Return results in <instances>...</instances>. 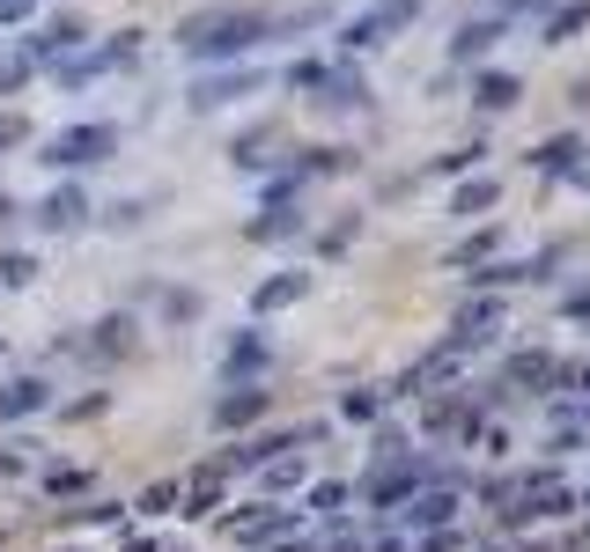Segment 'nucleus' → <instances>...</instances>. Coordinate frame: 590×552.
<instances>
[{
    "instance_id": "1",
    "label": "nucleus",
    "mask_w": 590,
    "mask_h": 552,
    "mask_svg": "<svg viewBox=\"0 0 590 552\" xmlns=\"http://www.w3.org/2000/svg\"><path fill=\"white\" fill-rule=\"evenodd\" d=\"M266 15H251V8H221V15H193V23L177 30V45L193 52V59H237L266 37Z\"/></svg>"
},
{
    "instance_id": "2",
    "label": "nucleus",
    "mask_w": 590,
    "mask_h": 552,
    "mask_svg": "<svg viewBox=\"0 0 590 552\" xmlns=\"http://www.w3.org/2000/svg\"><path fill=\"white\" fill-rule=\"evenodd\" d=\"M111 147H119V125H67V133L45 141V163L52 169H89V163H103Z\"/></svg>"
},
{
    "instance_id": "3",
    "label": "nucleus",
    "mask_w": 590,
    "mask_h": 552,
    "mask_svg": "<svg viewBox=\"0 0 590 552\" xmlns=\"http://www.w3.org/2000/svg\"><path fill=\"white\" fill-rule=\"evenodd\" d=\"M133 52H141V37H133V30H119V37H111V45H97V52L74 45L67 59H59V81H67V89H81V81H97V74L133 67Z\"/></svg>"
},
{
    "instance_id": "4",
    "label": "nucleus",
    "mask_w": 590,
    "mask_h": 552,
    "mask_svg": "<svg viewBox=\"0 0 590 552\" xmlns=\"http://www.w3.org/2000/svg\"><path fill=\"white\" fill-rule=\"evenodd\" d=\"M251 89H259V74H251V67H237V74H199V81H193V111H221V103L251 97Z\"/></svg>"
},
{
    "instance_id": "5",
    "label": "nucleus",
    "mask_w": 590,
    "mask_h": 552,
    "mask_svg": "<svg viewBox=\"0 0 590 552\" xmlns=\"http://www.w3.org/2000/svg\"><path fill=\"white\" fill-rule=\"evenodd\" d=\"M81 45V15H59V23H45L37 37H23V59L37 67V59H67V52Z\"/></svg>"
},
{
    "instance_id": "6",
    "label": "nucleus",
    "mask_w": 590,
    "mask_h": 552,
    "mask_svg": "<svg viewBox=\"0 0 590 552\" xmlns=\"http://www.w3.org/2000/svg\"><path fill=\"white\" fill-rule=\"evenodd\" d=\"M89 221V199L74 192V185H59L52 199H37V229H52V236H67V229H81Z\"/></svg>"
},
{
    "instance_id": "7",
    "label": "nucleus",
    "mask_w": 590,
    "mask_h": 552,
    "mask_svg": "<svg viewBox=\"0 0 590 552\" xmlns=\"http://www.w3.org/2000/svg\"><path fill=\"white\" fill-rule=\"evenodd\" d=\"M52 390H45V376H15V384L0 390V420H23V412H37Z\"/></svg>"
},
{
    "instance_id": "8",
    "label": "nucleus",
    "mask_w": 590,
    "mask_h": 552,
    "mask_svg": "<svg viewBox=\"0 0 590 552\" xmlns=\"http://www.w3.org/2000/svg\"><path fill=\"white\" fill-rule=\"evenodd\" d=\"M303 288H310V273H273L266 288L251 295V310H259V317H266V310H288V302H295Z\"/></svg>"
},
{
    "instance_id": "9",
    "label": "nucleus",
    "mask_w": 590,
    "mask_h": 552,
    "mask_svg": "<svg viewBox=\"0 0 590 552\" xmlns=\"http://www.w3.org/2000/svg\"><path fill=\"white\" fill-rule=\"evenodd\" d=\"M259 412H266V390H229V398H221V406H215V420H221V428H244V420H259Z\"/></svg>"
},
{
    "instance_id": "10",
    "label": "nucleus",
    "mask_w": 590,
    "mask_h": 552,
    "mask_svg": "<svg viewBox=\"0 0 590 552\" xmlns=\"http://www.w3.org/2000/svg\"><path fill=\"white\" fill-rule=\"evenodd\" d=\"M576 30H590V0H561V8H554V23H546V45H568Z\"/></svg>"
},
{
    "instance_id": "11",
    "label": "nucleus",
    "mask_w": 590,
    "mask_h": 552,
    "mask_svg": "<svg viewBox=\"0 0 590 552\" xmlns=\"http://www.w3.org/2000/svg\"><path fill=\"white\" fill-rule=\"evenodd\" d=\"M494 37H502V23H466L458 37H450V52H458V59H480V52H488Z\"/></svg>"
},
{
    "instance_id": "12",
    "label": "nucleus",
    "mask_w": 590,
    "mask_h": 552,
    "mask_svg": "<svg viewBox=\"0 0 590 552\" xmlns=\"http://www.w3.org/2000/svg\"><path fill=\"white\" fill-rule=\"evenodd\" d=\"M472 97L488 103V111H510V103H516V81H510V74H480V81H472Z\"/></svg>"
},
{
    "instance_id": "13",
    "label": "nucleus",
    "mask_w": 590,
    "mask_h": 552,
    "mask_svg": "<svg viewBox=\"0 0 590 552\" xmlns=\"http://www.w3.org/2000/svg\"><path fill=\"white\" fill-rule=\"evenodd\" d=\"M450 516H458V494H420L406 508V523H450Z\"/></svg>"
},
{
    "instance_id": "14",
    "label": "nucleus",
    "mask_w": 590,
    "mask_h": 552,
    "mask_svg": "<svg viewBox=\"0 0 590 552\" xmlns=\"http://www.w3.org/2000/svg\"><path fill=\"white\" fill-rule=\"evenodd\" d=\"M97 354H133V317H103L97 324Z\"/></svg>"
},
{
    "instance_id": "15",
    "label": "nucleus",
    "mask_w": 590,
    "mask_h": 552,
    "mask_svg": "<svg viewBox=\"0 0 590 552\" xmlns=\"http://www.w3.org/2000/svg\"><path fill=\"white\" fill-rule=\"evenodd\" d=\"M384 45V30H376V15H354V23L340 30V52H376Z\"/></svg>"
},
{
    "instance_id": "16",
    "label": "nucleus",
    "mask_w": 590,
    "mask_h": 552,
    "mask_svg": "<svg viewBox=\"0 0 590 552\" xmlns=\"http://www.w3.org/2000/svg\"><path fill=\"white\" fill-rule=\"evenodd\" d=\"M369 15H376V30L392 37V30H406V23H414V15H420V0H376Z\"/></svg>"
},
{
    "instance_id": "17",
    "label": "nucleus",
    "mask_w": 590,
    "mask_h": 552,
    "mask_svg": "<svg viewBox=\"0 0 590 552\" xmlns=\"http://www.w3.org/2000/svg\"><path fill=\"white\" fill-rule=\"evenodd\" d=\"M576 155H583V141H576V133H561V141H546L539 155H532V163H539V169H568Z\"/></svg>"
},
{
    "instance_id": "18",
    "label": "nucleus",
    "mask_w": 590,
    "mask_h": 552,
    "mask_svg": "<svg viewBox=\"0 0 590 552\" xmlns=\"http://www.w3.org/2000/svg\"><path fill=\"white\" fill-rule=\"evenodd\" d=\"M510 376H516V384H554V376H561V361H546V354H524V361L510 368Z\"/></svg>"
},
{
    "instance_id": "19",
    "label": "nucleus",
    "mask_w": 590,
    "mask_h": 552,
    "mask_svg": "<svg viewBox=\"0 0 590 552\" xmlns=\"http://www.w3.org/2000/svg\"><path fill=\"white\" fill-rule=\"evenodd\" d=\"M0 280H8V288H30V280H37V258H30V251H8V258H0Z\"/></svg>"
},
{
    "instance_id": "20",
    "label": "nucleus",
    "mask_w": 590,
    "mask_h": 552,
    "mask_svg": "<svg viewBox=\"0 0 590 552\" xmlns=\"http://www.w3.org/2000/svg\"><path fill=\"white\" fill-rule=\"evenodd\" d=\"M259 361H266V339H237V346H229V376H251Z\"/></svg>"
},
{
    "instance_id": "21",
    "label": "nucleus",
    "mask_w": 590,
    "mask_h": 552,
    "mask_svg": "<svg viewBox=\"0 0 590 552\" xmlns=\"http://www.w3.org/2000/svg\"><path fill=\"white\" fill-rule=\"evenodd\" d=\"M494 199H502V192H494L488 177H480V185H466V192H458V214H488Z\"/></svg>"
},
{
    "instance_id": "22",
    "label": "nucleus",
    "mask_w": 590,
    "mask_h": 552,
    "mask_svg": "<svg viewBox=\"0 0 590 552\" xmlns=\"http://www.w3.org/2000/svg\"><path fill=\"white\" fill-rule=\"evenodd\" d=\"M23 141H30V125L15 111H0V147H23Z\"/></svg>"
},
{
    "instance_id": "23",
    "label": "nucleus",
    "mask_w": 590,
    "mask_h": 552,
    "mask_svg": "<svg viewBox=\"0 0 590 552\" xmlns=\"http://www.w3.org/2000/svg\"><path fill=\"white\" fill-rule=\"evenodd\" d=\"M288 81H295V89H325V67H318V59H303V67H288Z\"/></svg>"
},
{
    "instance_id": "24",
    "label": "nucleus",
    "mask_w": 590,
    "mask_h": 552,
    "mask_svg": "<svg viewBox=\"0 0 590 552\" xmlns=\"http://www.w3.org/2000/svg\"><path fill=\"white\" fill-rule=\"evenodd\" d=\"M215 501H221V479H199V486H193V516H207Z\"/></svg>"
},
{
    "instance_id": "25",
    "label": "nucleus",
    "mask_w": 590,
    "mask_h": 552,
    "mask_svg": "<svg viewBox=\"0 0 590 552\" xmlns=\"http://www.w3.org/2000/svg\"><path fill=\"white\" fill-rule=\"evenodd\" d=\"M376 412V390H347V420H369Z\"/></svg>"
},
{
    "instance_id": "26",
    "label": "nucleus",
    "mask_w": 590,
    "mask_h": 552,
    "mask_svg": "<svg viewBox=\"0 0 590 552\" xmlns=\"http://www.w3.org/2000/svg\"><path fill=\"white\" fill-rule=\"evenodd\" d=\"M30 81V59H8V67H0V89H23Z\"/></svg>"
},
{
    "instance_id": "27",
    "label": "nucleus",
    "mask_w": 590,
    "mask_h": 552,
    "mask_svg": "<svg viewBox=\"0 0 590 552\" xmlns=\"http://www.w3.org/2000/svg\"><path fill=\"white\" fill-rule=\"evenodd\" d=\"M30 8H37V0H0V30H8V23H23Z\"/></svg>"
},
{
    "instance_id": "28",
    "label": "nucleus",
    "mask_w": 590,
    "mask_h": 552,
    "mask_svg": "<svg viewBox=\"0 0 590 552\" xmlns=\"http://www.w3.org/2000/svg\"><path fill=\"white\" fill-rule=\"evenodd\" d=\"M8 221H15V199H8V192H0V229H8Z\"/></svg>"
},
{
    "instance_id": "29",
    "label": "nucleus",
    "mask_w": 590,
    "mask_h": 552,
    "mask_svg": "<svg viewBox=\"0 0 590 552\" xmlns=\"http://www.w3.org/2000/svg\"><path fill=\"white\" fill-rule=\"evenodd\" d=\"M576 317H583V324H590V295H583V302H576Z\"/></svg>"
}]
</instances>
